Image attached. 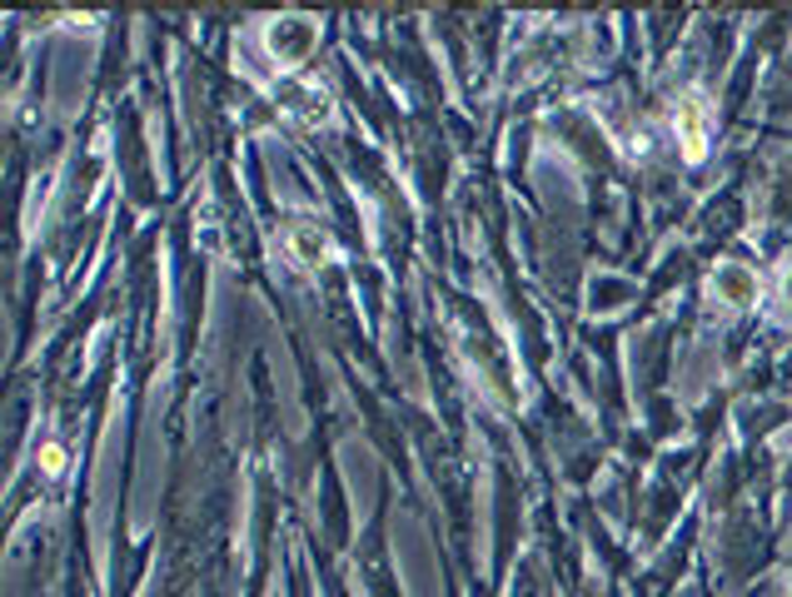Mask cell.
Wrapping results in <instances>:
<instances>
[{
	"mask_svg": "<svg viewBox=\"0 0 792 597\" xmlns=\"http://www.w3.org/2000/svg\"><path fill=\"white\" fill-rule=\"evenodd\" d=\"M678 135H683L688 160H703V145H708V105H698V100H683V110H678Z\"/></svg>",
	"mask_w": 792,
	"mask_h": 597,
	"instance_id": "6da1fadb",
	"label": "cell"
},
{
	"mask_svg": "<svg viewBox=\"0 0 792 597\" xmlns=\"http://www.w3.org/2000/svg\"><path fill=\"white\" fill-rule=\"evenodd\" d=\"M718 290H723L728 304H753V274L728 264V270H718Z\"/></svg>",
	"mask_w": 792,
	"mask_h": 597,
	"instance_id": "7a4b0ae2",
	"label": "cell"
},
{
	"mask_svg": "<svg viewBox=\"0 0 792 597\" xmlns=\"http://www.w3.org/2000/svg\"><path fill=\"white\" fill-rule=\"evenodd\" d=\"M290 244H294V254H300L304 264H319V260H324V254H329V240H324V234H319V230H310V224H300Z\"/></svg>",
	"mask_w": 792,
	"mask_h": 597,
	"instance_id": "3957f363",
	"label": "cell"
},
{
	"mask_svg": "<svg viewBox=\"0 0 792 597\" xmlns=\"http://www.w3.org/2000/svg\"><path fill=\"white\" fill-rule=\"evenodd\" d=\"M290 110L300 120H314V125L329 115V105H324V95H319V90H290Z\"/></svg>",
	"mask_w": 792,
	"mask_h": 597,
	"instance_id": "277c9868",
	"label": "cell"
},
{
	"mask_svg": "<svg viewBox=\"0 0 792 597\" xmlns=\"http://www.w3.org/2000/svg\"><path fill=\"white\" fill-rule=\"evenodd\" d=\"M783 294H788V298H792V274H788V284H783Z\"/></svg>",
	"mask_w": 792,
	"mask_h": 597,
	"instance_id": "5b68a950",
	"label": "cell"
}]
</instances>
